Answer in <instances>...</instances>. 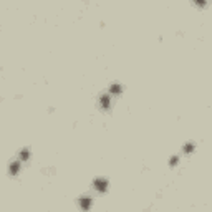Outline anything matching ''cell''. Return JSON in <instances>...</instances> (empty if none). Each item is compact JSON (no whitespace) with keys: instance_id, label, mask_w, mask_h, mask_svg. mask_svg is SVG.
Wrapping results in <instances>:
<instances>
[{"instance_id":"6da1fadb","label":"cell","mask_w":212,"mask_h":212,"mask_svg":"<svg viewBox=\"0 0 212 212\" xmlns=\"http://www.w3.org/2000/svg\"><path fill=\"white\" fill-rule=\"evenodd\" d=\"M106 186H108L106 181H96L94 182V187H96L98 191H106Z\"/></svg>"}]
</instances>
